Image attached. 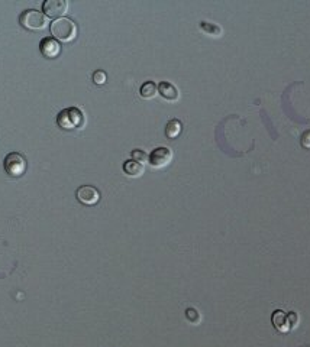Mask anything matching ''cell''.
<instances>
[{
  "label": "cell",
  "mask_w": 310,
  "mask_h": 347,
  "mask_svg": "<svg viewBox=\"0 0 310 347\" xmlns=\"http://www.w3.org/2000/svg\"><path fill=\"white\" fill-rule=\"evenodd\" d=\"M50 30H51L53 38H56V41H62V42L73 41L77 35L76 24L68 18H59V19H56L54 22H51Z\"/></svg>",
  "instance_id": "cell-1"
},
{
  "label": "cell",
  "mask_w": 310,
  "mask_h": 347,
  "mask_svg": "<svg viewBox=\"0 0 310 347\" xmlns=\"http://www.w3.org/2000/svg\"><path fill=\"white\" fill-rule=\"evenodd\" d=\"M56 123L61 129H65V130L79 129L85 124V113L77 107L64 109L56 116Z\"/></svg>",
  "instance_id": "cell-2"
},
{
  "label": "cell",
  "mask_w": 310,
  "mask_h": 347,
  "mask_svg": "<svg viewBox=\"0 0 310 347\" xmlns=\"http://www.w3.org/2000/svg\"><path fill=\"white\" fill-rule=\"evenodd\" d=\"M19 24L28 30H41L47 26L48 19L42 12L36 9H27L21 13Z\"/></svg>",
  "instance_id": "cell-3"
},
{
  "label": "cell",
  "mask_w": 310,
  "mask_h": 347,
  "mask_svg": "<svg viewBox=\"0 0 310 347\" xmlns=\"http://www.w3.org/2000/svg\"><path fill=\"white\" fill-rule=\"evenodd\" d=\"M3 167L7 175L10 176H21L27 171V159L19 152H10L6 155L3 161Z\"/></svg>",
  "instance_id": "cell-4"
},
{
  "label": "cell",
  "mask_w": 310,
  "mask_h": 347,
  "mask_svg": "<svg viewBox=\"0 0 310 347\" xmlns=\"http://www.w3.org/2000/svg\"><path fill=\"white\" fill-rule=\"evenodd\" d=\"M172 159V150L167 146H158L151 150L148 155V164L152 168H163L167 167Z\"/></svg>",
  "instance_id": "cell-5"
},
{
  "label": "cell",
  "mask_w": 310,
  "mask_h": 347,
  "mask_svg": "<svg viewBox=\"0 0 310 347\" xmlns=\"http://www.w3.org/2000/svg\"><path fill=\"white\" fill-rule=\"evenodd\" d=\"M44 15L48 18H56L59 19L64 16L68 10V3L65 0H45L42 4Z\"/></svg>",
  "instance_id": "cell-6"
},
{
  "label": "cell",
  "mask_w": 310,
  "mask_h": 347,
  "mask_svg": "<svg viewBox=\"0 0 310 347\" xmlns=\"http://www.w3.org/2000/svg\"><path fill=\"white\" fill-rule=\"evenodd\" d=\"M77 200L85 205H94L100 200V193L93 185H82L76 193Z\"/></svg>",
  "instance_id": "cell-7"
},
{
  "label": "cell",
  "mask_w": 310,
  "mask_h": 347,
  "mask_svg": "<svg viewBox=\"0 0 310 347\" xmlns=\"http://www.w3.org/2000/svg\"><path fill=\"white\" fill-rule=\"evenodd\" d=\"M39 51L44 57L47 58H56L61 52V45L56 41V38H44L39 44Z\"/></svg>",
  "instance_id": "cell-8"
},
{
  "label": "cell",
  "mask_w": 310,
  "mask_h": 347,
  "mask_svg": "<svg viewBox=\"0 0 310 347\" xmlns=\"http://www.w3.org/2000/svg\"><path fill=\"white\" fill-rule=\"evenodd\" d=\"M158 93L161 94L163 99H166L169 101H177L178 97H180V93H178L177 87L169 83V81H161L158 84Z\"/></svg>",
  "instance_id": "cell-9"
},
{
  "label": "cell",
  "mask_w": 310,
  "mask_h": 347,
  "mask_svg": "<svg viewBox=\"0 0 310 347\" xmlns=\"http://www.w3.org/2000/svg\"><path fill=\"white\" fill-rule=\"evenodd\" d=\"M271 322L276 327V330H279L280 333H287L290 331V325H288V320L287 314L282 310H276L271 316Z\"/></svg>",
  "instance_id": "cell-10"
},
{
  "label": "cell",
  "mask_w": 310,
  "mask_h": 347,
  "mask_svg": "<svg viewBox=\"0 0 310 347\" xmlns=\"http://www.w3.org/2000/svg\"><path fill=\"white\" fill-rule=\"evenodd\" d=\"M122 168H123V173L126 174L128 176H132V178L141 176L143 171H145V168H143V165H142L141 162H137V161H134V159L125 161Z\"/></svg>",
  "instance_id": "cell-11"
},
{
  "label": "cell",
  "mask_w": 310,
  "mask_h": 347,
  "mask_svg": "<svg viewBox=\"0 0 310 347\" xmlns=\"http://www.w3.org/2000/svg\"><path fill=\"white\" fill-rule=\"evenodd\" d=\"M181 127H183V124L178 119H171L166 124V136L169 139H175L181 133Z\"/></svg>",
  "instance_id": "cell-12"
},
{
  "label": "cell",
  "mask_w": 310,
  "mask_h": 347,
  "mask_svg": "<svg viewBox=\"0 0 310 347\" xmlns=\"http://www.w3.org/2000/svg\"><path fill=\"white\" fill-rule=\"evenodd\" d=\"M158 93V86L154 81H145L140 88V94L143 99H154Z\"/></svg>",
  "instance_id": "cell-13"
},
{
  "label": "cell",
  "mask_w": 310,
  "mask_h": 347,
  "mask_svg": "<svg viewBox=\"0 0 310 347\" xmlns=\"http://www.w3.org/2000/svg\"><path fill=\"white\" fill-rule=\"evenodd\" d=\"M200 29L210 35V36H221L222 35V28L216 24H212V22H207V21H201L200 22Z\"/></svg>",
  "instance_id": "cell-14"
},
{
  "label": "cell",
  "mask_w": 310,
  "mask_h": 347,
  "mask_svg": "<svg viewBox=\"0 0 310 347\" xmlns=\"http://www.w3.org/2000/svg\"><path fill=\"white\" fill-rule=\"evenodd\" d=\"M131 156H132L134 161L141 162L142 165H143L145 162H148V155H146V152L142 150V149H134V150L131 152Z\"/></svg>",
  "instance_id": "cell-15"
},
{
  "label": "cell",
  "mask_w": 310,
  "mask_h": 347,
  "mask_svg": "<svg viewBox=\"0 0 310 347\" xmlns=\"http://www.w3.org/2000/svg\"><path fill=\"white\" fill-rule=\"evenodd\" d=\"M106 80H108V75H106V73H105V71H102V70H97V71H94V73H93V81H94L97 86H102V84H105V83H106Z\"/></svg>",
  "instance_id": "cell-16"
},
{
  "label": "cell",
  "mask_w": 310,
  "mask_h": 347,
  "mask_svg": "<svg viewBox=\"0 0 310 347\" xmlns=\"http://www.w3.org/2000/svg\"><path fill=\"white\" fill-rule=\"evenodd\" d=\"M186 318H187L190 322H193V324L200 322V314H198V311L196 308H187V310H186Z\"/></svg>",
  "instance_id": "cell-17"
},
{
  "label": "cell",
  "mask_w": 310,
  "mask_h": 347,
  "mask_svg": "<svg viewBox=\"0 0 310 347\" xmlns=\"http://www.w3.org/2000/svg\"><path fill=\"white\" fill-rule=\"evenodd\" d=\"M287 320H288L290 330H294V328L299 325V321H300L299 314H297V313H294V311H290V313H287Z\"/></svg>",
  "instance_id": "cell-18"
},
{
  "label": "cell",
  "mask_w": 310,
  "mask_h": 347,
  "mask_svg": "<svg viewBox=\"0 0 310 347\" xmlns=\"http://www.w3.org/2000/svg\"><path fill=\"white\" fill-rule=\"evenodd\" d=\"M300 142H302V146H303L305 149H310V130H306V132L302 135Z\"/></svg>",
  "instance_id": "cell-19"
}]
</instances>
